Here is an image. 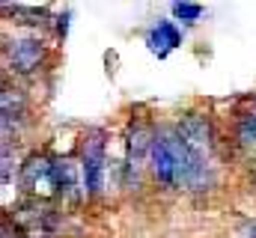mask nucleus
<instances>
[{
  "label": "nucleus",
  "instance_id": "nucleus-1",
  "mask_svg": "<svg viewBox=\"0 0 256 238\" xmlns=\"http://www.w3.org/2000/svg\"><path fill=\"white\" fill-rule=\"evenodd\" d=\"M54 39L45 30L6 27L0 33V72L9 80L33 86L54 66Z\"/></svg>",
  "mask_w": 256,
  "mask_h": 238
},
{
  "label": "nucleus",
  "instance_id": "nucleus-2",
  "mask_svg": "<svg viewBox=\"0 0 256 238\" xmlns=\"http://www.w3.org/2000/svg\"><path fill=\"white\" fill-rule=\"evenodd\" d=\"M18 184H21L27 200L60 206L57 152L51 146H27V152L21 158V167H18Z\"/></svg>",
  "mask_w": 256,
  "mask_h": 238
},
{
  "label": "nucleus",
  "instance_id": "nucleus-3",
  "mask_svg": "<svg viewBox=\"0 0 256 238\" xmlns=\"http://www.w3.org/2000/svg\"><path fill=\"white\" fill-rule=\"evenodd\" d=\"M108 140L110 134L104 128H86L78 137V170H80V184H84V200H102L108 194Z\"/></svg>",
  "mask_w": 256,
  "mask_h": 238
},
{
  "label": "nucleus",
  "instance_id": "nucleus-4",
  "mask_svg": "<svg viewBox=\"0 0 256 238\" xmlns=\"http://www.w3.org/2000/svg\"><path fill=\"white\" fill-rule=\"evenodd\" d=\"M152 125L146 119H131L122 134V188L137 190L149 176V149H152Z\"/></svg>",
  "mask_w": 256,
  "mask_h": 238
},
{
  "label": "nucleus",
  "instance_id": "nucleus-5",
  "mask_svg": "<svg viewBox=\"0 0 256 238\" xmlns=\"http://www.w3.org/2000/svg\"><path fill=\"white\" fill-rule=\"evenodd\" d=\"M173 131L179 134V140L188 146L191 155H196L206 164H212V155H214V131H212V122L208 119L200 116V114H188V116H182L173 125Z\"/></svg>",
  "mask_w": 256,
  "mask_h": 238
},
{
  "label": "nucleus",
  "instance_id": "nucleus-6",
  "mask_svg": "<svg viewBox=\"0 0 256 238\" xmlns=\"http://www.w3.org/2000/svg\"><path fill=\"white\" fill-rule=\"evenodd\" d=\"M143 45L152 57L167 60L176 48H182V30L176 21H155L146 33H143Z\"/></svg>",
  "mask_w": 256,
  "mask_h": 238
},
{
  "label": "nucleus",
  "instance_id": "nucleus-7",
  "mask_svg": "<svg viewBox=\"0 0 256 238\" xmlns=\"http://www.w3.org/2000/svg\"><path fill=\"white\" fill-rule=\"evenodd\" d=\"M68 27H72V6H54L51 24H48V36L54 39V45H57V48L66 42Z\"/></svg>",
  "mask_w": 256,
  "mask_h": 238
},
{
  "label": "nucleus",
  "instance_id": "nucleus-8",
  "mask_svg": "<svg viewBox=\"0 0 256 238\" xmlns=\"http://www.w3.org/2000/svg\"><path fill=\"white\" fill-rule=\"evenodd\" d=\"M170 12H173V18L182 21V24H196V21L206 15V9H202L200 3H173Z\"/></svg>",
  "mask_w": 256,
  "mask_h": 238
},
{
  "label": "nucleus",
  "instance_id": "nucleus-9",
  "mask_svg": "<svg viewBox=\"0 0 256 238\" xmlns=\"http://www.w3.org/2000/svg\"><path fill=\"white\" fill-rule=\"evenodd\" d=\"M238 137L244 146H256V114H248L242 116V125H238Z\"/></svg>",
  "mask_w": 256,
  "mask_h": 238
},
{
  "label": "nucleus",
  "instance_id": "nucleus-10",
  "mask_svg": "<svg viewBox=\"0 0 256 238\" xmlns=\"http://www.w3.org/2000/svg\"><path fill=\"white\" fill-rule=\"evenodd\" d=\"M3 80H9V78H3V72H0V84H3Z\"/></svg>",
  "mask_w": 256,
  "mask_h": 238
}]
</instances>
